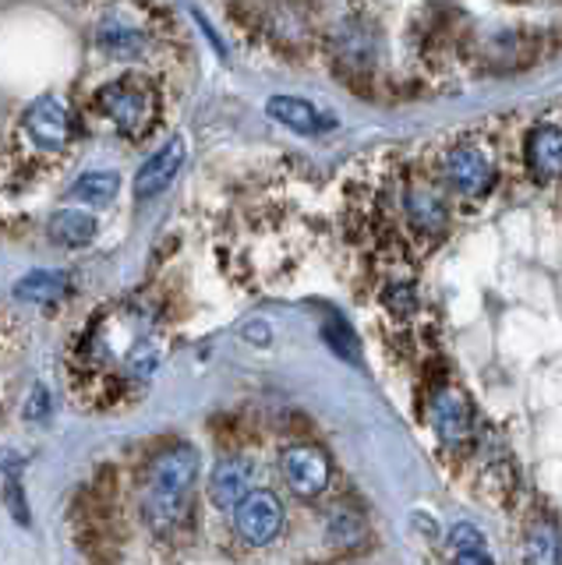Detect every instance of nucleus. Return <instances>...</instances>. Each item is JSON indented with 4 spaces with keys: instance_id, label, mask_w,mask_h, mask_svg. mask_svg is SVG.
<instances>
[{
    "instance_id": "2eb2a0df",
    "label": "nucleus",
    "mask_w": 562,
    "mask_h": 565,
    "mask_svg": "<svg viewBox=\"0 0 562 565\" xmlns=\"http://www.w3.org/2000/svg\"><path fill=\"white\" fill-rule=\"evenodd\" d=\"M64 294H67V273H29L14 287V297L29 300V305H57Z\"/></svg>"
},
{
    "instance_id": "423d86ee",
    "label": "nucleus",
    "mask_w": 562,
    "mask_h": 565,
    "mask_svg": "<svg viewBox=\"0 0 562 565\" xmlns=\"http://www.w3.org/2000/svg\"><path fill=\"white\" fill-rule=\"evenodd\" d=\"M234 530L244 544H273L279 537V530H284V505L273 491H252L248 499H244L237 509H234Z\"/></svg>"
},
{
    "instance_id": "ddd939ff",
    "label": "nucleus",
    "mask_w": 562,
    "mask_h": 565,
    "mask_svg": "<svg viewBox=\"0 0 562 565\" xmlns=\"http://www.w3.org/2000/svg\"><path fill=\"white\" fill-rule=\"evenodd\" d=\"M266 110L297 135H319V131L332 128V117H322L308 99H297V96H273Z\"/></svg>"
},
{
    "instance_id": "1a4fd4ad",
    "label": "nucleus",
    "mask_w": 562,
    "mask_h": 565,
    "mask_svg": "<svg viewBox=\"0 0 562 565\" xmlns=\"http://www.w3.org/2000/svg\"><path fill=\"white\" fill-rule=\"evenodd\" d=\"M25 131L40 149H64L67 138H72V124H67L64 103L54 96L36 99L25 114Z\"/></svg>"
},
{
    "instance_id": "7ed1b4c3",
    "label": "nucleus",
    "mask_w": 562,
    "mask_h": 565,
    "mask_svg": "<svg viewBox=\"0 0 562 565\" xmlns=\"http://www.w3.org/2000/svg\"><path fill=\"white\" fill-rule=\"evenodd\" d=\"M443 173L453 191L467 194V199H481L499 181V170L491 163V156L474 146V141H464V146H453L443 159Z\"/></svg>"
},
{
    "instance_id": "4468645a",
    "label": "nucleus",
    "mask_w": 562,
    "mask_h": 565,
    "mask_svg": "<svg viewBox=\"0 0 562 565\" xmlns=\"http://www.w3.org/2000/svg\"><path fill=\"white\" fill-rule=\"evenodd\" d=\"M50 237L64 247H85L96 237V220L82 209H61L50 220Z\"/></svg>"
},
{
    "instance_id": "20e7f679",
    "label": "nucleus",
    "mask_w": 562,
    "mask_h": 565,
    "mask_svg": "<svg viewBox=\"0 0 562 565\" xmlns=\"http://www.w3.org/2000/svg\"><path fill=\"white\" fill-rule=\"evenodd\" d=\"M428 417H432V428L438 435V441L449 449H460L470 441L474 435V411H470V399L460 393L456 385H443L432 393L428 403Z\"/></svg>"
},
{
    "instance_id": "aec40b11",
    "label": "nucleus",
    "mask_w": 562,
    "mask_h": 565,
    "mask_svg": "<svg viewBox=\"0 0 562 565\" xmlns=\"http://www.w3.org/2000/svg\"><path fill=\"white\" fill-rule=\"evenodd\" d=\"M385 305H390L393 311H400V315H407V311H414L417 297H414L411 287H400V290H390V294H385Z\"/></svg>"
},
{
    "instance_id": "4be33fe9",
    "label": "nucleus",
    "mask_w": 562,
    "mask_h": 565,
    "mask_svg": "<svg viewBox=\"0 0 562 565\" xmlns=\"http://www.w3.org/2000/svg\"><path fill=\"white\" fill-rule=\"evenodd\" d=\"M43 411L50 414V399H46L43 388H36V396H32V406H29V417H32V420H40V417H43Z\"/></svg>"
},
{
    "instance_id": "6ab92c4d",
    "label": "nucleus",
    "mask_w": 562,
    "mask_h": 565,
    "mask_svg": "<svg viewBox=\"0 0 562 565\" xmlns=\"http://www.w3.org/2000/svg\"><path fill=\"white\" fill-rule=\"evenodd\" d=\"M449 541H453L456 552H481V547H485L481 530H478V526H470V523H456V526H453V534H449Z\"/></svg>"
},
{
    "instance_id": "dca6fc26",
    "label": "nucleus",
    "mask_w": 562,
    "mask_h": 565,
    "mask_svg": "<svg viewBox=\"0 0 562 565\" xmlns=\"http://www.w3.org/2000/svg\"><path fill=\"white\" fill-rule=\"evenodd\" d=\"M326 530H329V541L337 544V547H358L368 537L364 516H361L358 509H350V505L332 509L329 516H326Z\"/></svg>"
},
{
    "instance_id": "f257e3e1",
    "label": "nucleus",
    "mask_w": 562,
    "mask_h": 565,
    "mask_svg": "<svg viewBox=\"0 0 562 565\" xmlns=\"http://www.w3.org/2000/svg\"><path fill=\"white\" fill-rule=\"evenodd\" d=\"M199 477V449L195 446H170L146 470L142 512L156 534H173L184 523V499Z\"/></svg>"
},
{
    "instance_id": "f3484780",
    "label": "nucleus",
    "mask_w": 562,
    "mask_h": 565,
    "mask_svg": "<svg viewBox=\"0 0 562 565\" xmlns=\"http://www.w3.org/2000/svg\"><path fill=\"white\" fill-rule=\"evenodd\" d=\"M120 191V177L114 170H93V173H82L78 181L72 184V194L82 202H93V205H110Z\"/></svg>"
},
{
    "instance_id": "9b49d317",
    "label": "nucleus",
    "mask_w": 562,
    "mask_h": 565,
    "mask_svg": "<svg viewBox=\"0 0 562 565\" xmlns=\"http://www.w3.org/2000/svg\"><path fill=\"white\" fill-rule=\"evenodd\" d=\"M403 209H407V220L421 230V234H443L449 223V209L443 202V194L428 184H414L403 194Z\"/></svg>"
},
{
    "instance_id": "0eeeda50",
    "label": "nucleus",
    "mask_w": 562,
    "mask_h": 565,
    "mask_svg": "<svg viewBox=\"0 0 562 565\" xmlns=\"http://www.w3.org/2000/svg\"><path fill=\"white\" fill-rule=\"evenodd\" d=\"M184 159H188L184 138H170L167 146L156 149L142 163V170H138V177H135V194H138V199H152V194H160L173 181V177L181 173Z\"/></svg>"
},
{
    "instance_id": "f03ea898",
    "label": "nucleus",
    "mask_w": 562,
    "mask_h": 565,
    "mask_svg": "<svg viewBox=\"0 0 562 565\" xmlns=\"http://www.w3.org/2000/svg\"><path fill=\"white\" fill-rule=\"evenodd\" d=\"M96 106H99V114H107L114 120V128L120 135H131V138L142 135L152 120V96L142 85H135L131 78L103 85L96 96Z\"/></svg>"
},
{
    "instance_id": "f8f14e48",
    "label": "nucleus",
    "mask_w": 562,
    "mask_h": 565,
    "mask_svg": "<svg viewBox=\"0 0 562 565\" xmlns=\"http://www.w3.org/2000/svg\"><path fill=\"white\" fill-rule=\"evenodd\" d=\"M523 562L527 565H562V530L549 516H534L523 530Z\"/></svg>"
},
{
    "instance_id": "39448f33",
    "label": "nucleus",
    "mask_w": 562,
    "mask_h": 565,
    "mask_svg": "<svg viewBox=\"0 0 562 565\" xmlns=\"http://www.w3.org/2000/svg\"><path fill=\"white\" fill-rule=\"evenodd\" d=\"M279 470L297 499H319L332 481V463L319 446H290L279 459Z\"/></svg>"
},
{
    "instance_id": "412c9836",
    "label": "nucleus",
    "mask_w": 562,
    "mask_h": 565,
    "mask_svg": "<svg viewBox=\"0 0 562 565\" xmlns=\"http://www.w3.org/2000/svg\"><path fill=\"white\" fill-rule=\"evenodd\" d=\"M456 565H496L488 555V547H481V552H456Z\"/></svg>"
},
{
    "instance_id": "6e6552de",
    "label": "nucleus",
    "mask_w": 562,
    "mask_h": 565,
    "mask_svg": "<svg viewBox=\"0 0 562 565\" xmlns=\"http://www.w3.org/2000/svg\"><path fill=\"white\" fill-rule=\"evenodd\" d=\"M252 459L244 456H226L213 467L209 477V499L216 509H237L252 494Z\"/></svg>"
},
{
    "instance_id": "9d476101",
    "label": "nucleus",
    "mask_w": 562,
    "mask_h": 565,
    "mask_svg": "<svg viewBox=\"0 0 562 565\" xmlns=\"http://www.w3.org/2000/svg\"><path fill=\"white\" fill-rule=\"evenodd\" d=\"M527 167H531L538 181L562 177V128L544 124V128L531 131V138H527Z\"/></svg>"
},
{
    "instance_id": "a211bd4d",
    "label": "nucleus",
    "mask_w": 562,
    "mask_h": 565,
    "mask_svg": "<svg viewBox=\"0 0 562 565\" xmlns=\"http://www.w3.org/2000/svg\"><path fill=\"white\" fill-rule=\"evenodd\" d=\"M322 332H326V343L340 353V358H347V361H358V335H354V329L347 326V318L343 315H337V311H329L326 315V326H322Z\"/></svg>"
}]
</instances>
